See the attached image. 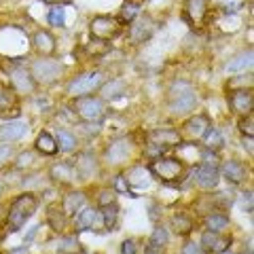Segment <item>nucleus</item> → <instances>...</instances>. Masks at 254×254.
Masks as SVG:
<instances>
[{
  "mask_svg": "<svg viewBox=\"0 0 254 254\" xmlns=\"http://www.w3.org/2000/svg\"><path fill=\"white\" fill-rule=\"evenodd\" d=\"M38 208V199L32 193H23L19 197H15L9 214H6V222H4V229L9 233H17L19 229L26 225V222L34 216V212Z\"/></svg>",
  "mask_w": 254,
  "mask_h": 254,
  "instance_id": "obj_1",
  "label": "nucleus"
},
{
  "mask_svg": "<svg viewBox=\"0 0 254 254\" xmlns=\"http://www.w3.org/2000/svg\"><path fill=\"white\" fill-rule=\"evenodd\" d=\"M197 106V93L193 89V85L187 81H176L172 83L170 91H168V110L172 115L182 117L193 113Z\"/></svg>",
  "mask_w": 254,
  "mask_h": 254,
  "instance_id": "obj_2",
  "label": "nucleus"
},
{
  "mask_svg": "<svg viewBox=\"0 0 254 254\" xmlns=\"http://www.w3.org/2000/svg\"><path fill=\"white\" fill-rule=\"evenodd\" d=\"M148 172L150 176L161 180L163 185H178L182 176H185V165L176 157H159L150 161Z\"/></svg>",
  "mask_w": 254,
  "mask_h": 254,
  "instance_id": "obj_3",
  "label": "nucleus"
},
{
  "mask_svg": "<svg viewBox=\"0 0 254 254\" xmlns=\"http://www.w3.org/2000/svg\"><path fill=\"white\" fill-rule=\"evenodd\" d=\"M30 74H32V78H34L36 85L49 87L64 74V64L60 60H53V58L34 60L32 66H30Z\"/></svg>",
  "mask_w": 254,
  "mask_h": 254,
  "instance_id": "obj_4",
  "label": "nucleus"
},
{
  "mask_svg": "<svg viewBox=\"0 0 254 254\" xmlns=\"http://www.w3.org/2000/svg\"><path fill=\"white\" fill-rule=\"evenodd\" d=\"M74 115L85 123H100L106 117V102L93 95H83V98H74L72 102Z\"/></svg>",
  "mask_w": 254,
  "mask_h": 254,
  "instance_id": "obj_5",
  "label": "nucleus"
},
{
  "mask_svg": "<svg viewBox=\"0 0 254 254\" xmlns=\"http://www.w3.org/2000/svg\"><path fill=\"white\" fill-rule=\"evenodd\" d=\"M102 85H104V74L100 70H91V72H83L74 76L68 83L66 93L70 98H83V95H91L93 91H98Z\"/></svg>",
  "mask_w": 254,
  "mask_h": 254,
  "instance_id": "obj_6",
  "label": "nucleus"
},
{
  "mask_svg": "<svg viewBox=\"0 0 254 254\" xmlns=\"http://www.w3.org/2000/svg\"><path fill=\"white\" fill-rule=\"evenodd\" d=\"M121 28L123 23L119 21V17H113V15H98L89 21V32H91V38L95 41H113L121 34Z\"/></svg>",
  "mask_w": 254,
  "mask_h": 254,
  "instance_id": "obj_7",
  "label": "nucleus"
},
{
  "mask_svg": "<svg viewBox=\"0 0 254 254\" xmlns=\"http://www.w3.org/2000/svg\"><path fill=\"white\" fill-rule=\"evenodd\" d=\"M133 148H136V144H133V138L131 136H121V138L110 140L108 146L104 148L106 163H110V165H121V163H125L127 159L133 155Z\"/></svg>",
  "mask_w": 254,
  "mask_h": 254,
  "instance_id": "obj_8",
  "label": "nucleus"
},
{
  "mask_svg": "<svg viewBox=\"0 0 254 254\" xmlns=\"http://www.w3.org/2000/svg\"><path fill=\"white\" fill-rule=\"evenodd\" d=\"M155 28H157L155 19L146 13L144 15L140 13L138 17L129 23V43L131 45H142V43L150 41V36L155 34Z\"/></svg>",
  "mask_w": 254,
  "mask_h": 254,
  "instance_id": "obj_9",
  "label": "nucleus"
},
{
  "mask_svg": "<svg viewBox=\"0 0 254 254\" xmlns=\"http://www.w3.org/2000/svg\"><path fill=\"white\" fill-rule=\"evenodd\" d=\"M210 127H212V121L208 115H195V117H189L187 121L182 123V129L178 133H180V138L195 142V140H201Z\"/></svg>",
  "mask_w": 254,
  "mask_h": 254,
  "instance_id": "obj_10",
  "label": "nucleus"
},
{
  "mask_svg": "<svg viewBox=\"0 0 254 254\" xmlns=\"http://www.w3.org/2000/svg\"><path fill=\"white\" fill-rule=\"evenodd\" d=\"M182 17L190 28H199L208 17V0H185Z\"/></svg>",
  "mask_w": 254,
  "mask_h": 254,
  "instance_id": "obj_11",
  "label": "nucleus"
},
{
  "mask_svg": "<svg viewBox=\"0 0 254 254\" xmlns=\"http://www.w3.org/2000/svg\"><path fill=\"white\" fill-rule=\"evenodd\" d=\"M19 117V95L13 87L0 85V119Z\"/></svg>",
  "mask_w": 254,
  "mask_h": 254,
  "instance_id": "obj_12",
  "label": "nucleus"
},
{
  "mask_svg": "<svg viewBox=\"0 0 254 254\" xmlns=\"http://www.w3.org/2000/svg\"><path fill=\"white\" fill-rule=\"evenodd\" d=\"M229 106H231V113L240 117L252 113V108H254L252 89H233L229 93Z\"/></svg>",
  "mask_w": 254,
  "mask_h": 254,
  "instance_id": "obj_13",
  "label": "nucleus"
},
{
  "mask_svg": "<svg viewBox=\"0 0 254 254\" xmlns=\"http://www.w3.org/2000/svg\"><path fill=\"white\" fill-rule=\"evenodd\" d=\"M218 172H220V178L227 180L231 187L242 185V182L246 180V176H248V170H246V165L242 161H237V159H229V161H225L218 168Z\"/></svg>",
  "mask_w": 254,
  "mask_h": 254,
  "instance_id": "obj_14",
  "label": "nucleus"
},
{
  "mask_svg": "<svg viewBox=\"0 0 254 254\" xmlns=\"http://www.w3.org/2000/svg\"><path fill=\"white\" fill-rule=\"evenodd\" d=\"M49 178H51V182H55V185L68 187V185H72L74 180H78V174L74 170V163L58 161V163H53L49 168Z\"/></svg>",
  "mask_w": 254,
  "mask_h": 254,
  "instance_id": "obj_15",
  "label": "nucleus"
},
{
  "mask_svg": "<svg viewBox=\"0 0 254 254\" xmlns=\"http://www.w3.org/2000/svg\"><path fill=\"white\" fill-rule=\"evenodd\" d=\"M32 47L41 58H51L58 49V41L49 30H36L34 36H32Z\"/></svg>",
  "mask_w": 254,
  "mask_h": 254,
  "instance_id": "obj_16",
  "label": "nucleus"
},
{
  "mask_svg": "<svg viewBox=\"0 0 254 254\" xmlns=\"http://www.w3.org/2000/svg\"><path fill=\"white\" fill-rule=\"evenodd\" d=\"M195 182H197V187L203 189V190H214L218 187V182H220V172L216 165H205L201 163L199 168L195 170Z\"/></svg>",
  "mask_w": 254,
  "mask_h": 254,
  "instance_id": "obj_17",
  "label": "nucleus"
},
{
  "mask_svg": "<svg viewBox=\"0 0 254 254\" xmlns=\"http://www.w3.org/2000/svg\"><path fill=\"white\" fill-rule=\"evenodd\" d=\"M28 133V121L23 119H9L0 125V142H17Z\"/></svg>",
  "mask_w": 254,
  "mask_h": 254,
  "instance_id": "obj_18",
  "label": "nucleus"
},
{
  "mask_svg": "<svg viewBox=\"0 0 254 254\" xmlns=\"http://www.w3.org/2000/svg\"><path fill=\"white\" fill-rule=\"evenodd\" d=\"M74 170H76V174H78V178H81V180H89V178H93L95 174L100 172L98 159H95V155L89 153V150H85V153H78L76 155Z\"/></svg>",
  "mask_w": 254,
  "mask_h": 254,
  "instance_id": "obj_19",
  "label": "nucleus"
},
{
  "mask_svg": "<svg viewBox=\"0 0 254 254\" xmlns=\"http://www.w3.org/2000/svg\"><path fill=\"white\" fill-rule=\"evenodd\" d=\"M11 87L15 89V93H34L36 91V83H34V78H32L30 74V70L26 68H15L13 72H11Z\"/></svg>",
  "mask_w": 254,
  "mask_h": 254,
  "instance_id": "obj_20",
  "label": "nucleus"
},
{
  "mask_svg": "<svg viewBox=\"0 0 254 254\" xmlns=\"http://www.w3.org/2000/svg\"><path fill=\"white\" fill-rule=\"evenodd\" d=\"M229 244H231V237H225L220 233H214V231H205L201 235V250L208 252V254H220L229 248Z\"/></svg>",
  "mask_w": 254,
  "mask_h": 254,
  "instance_id": "obj_21",
  "label": "nucleus"
},
{
  "mask_svg": "<svg viewBox=\"0 0 254 254\" xmlns=\"http://www.w3.org/2000/svg\"><path fill=\"white\" fill-rule=\"evenodd\" d=\"M148 142L159 146H165V148H172V146H180V133L178 129H172V127H161V129H153L148 133Z\"/></svg>",
  "mask_w": 254,
  "mask_h": 254,
  "instance_id": "obj_22",
  "label": "nucleus"
},
{
  "mask_svg": "<svg viewBox=\"0 0 254 254\" xmlns=\"http://www.w3.org/2000/svg\"><path fill=\"white\" fill-rule=\"evenodd\" d=\"M98 91H100L102 102H115V100L123 98V95L127 93V83L123 81V78H110V81L102 85Z\"/></svg>",
  "mask_w": 254,
  "mask_h": 254,
  "instance_id": "obj_23",
  "label": "nucleus"
},
{
  "mask_svg": "<svg viewBox=\"0 0 254 254\" xmlns=\"http://www.w3.org/2000/svg\"><path fill=\"white\" fill-rule=\"evenodd\" d=\"M98 218H100V210L85 205L83 210H78L74 214V227H76V231H91V229L95 227V222H98Z\"/></svg>",
  "mask_w": 254,
  "mask_h": 254,
  "instance_id": "obj_24",
  "label": "nucleus"
},
{
  "mask_svg": "<svg viewBox=\"0 0 254 254\" xmlns=\"http://www.w3.org/2000/svg\"><path fill=\"white\" fill-rule=\"evenodd\" d=\"M252 58H254V51H252V47H248V49H244V51H240L235 55L233 60H229V64H227V72H231V74H235V72H246V70H252Z\"/></svg>",
  "mask_w": 254,
  "mask_h": 254,
  "instance_id": "obj_25",
  "label": "nucleus"
},
{
  "mask_svg": "<svg viewBox=\"0 0 254 254\" xmlns=\"http://www.w3.org/2000/svg\"><path fill=\"white\" fill-rule=\"evenodd\" d=\"M85 201H87V197H85L83 190H72V193H68L66 197H64L62 210L66 212L68 216H74L78 210H83V208H85Z\"/></svg>",
  "mask_w": 254,
  "mask_h": 254,
  "instance_id": "obj_26",
  "label": "nucleus"
},
{
  "mask_svg": "<svg viewBox=\"0 0 254 254\" xmlns=\"http://www.w3.org/2000/svg\"><path fill=\"white\" fill-rule=\"evenodd\" d=\"M55 142H58V150H62V153H74L76 146H78V140L72 131H68V129H60L58 127V131H55Z\"/></svg>",
  "mask_w": 254,
  "mask_h": 254,
  "instance_id": "obj_27",
  "label": "nucleus"
},
{
  "mask_svg": "<svg viewBox=\"0 0 254 254\" xmlns=\"http://www.w3.org/2000/svg\"><path fill=\"white\" fill-rule=\"evenodd\" d=\"M168 240H170L168 229H165L163 225H157L153 229V235H150V240H148L146 254H157V250H161L163 246H168Z\"/></svg>",
  "mask_w": 254,
  "mask_h": 254,
  "instance_id": "obj_28",
  "label": "nucleus"
},
{
  "mask_svg": "<svg viewBox=\"0 0 254 254\" xmlns=\"http://www.w3.org/2000/svg\"><path fill=\"white\" fill-rule=\"evenodd\" d=\"M47 222H49V227L53 231L62 233L68 225V214L62 210V205H51L49 212H47Z\"/></svg>",
  "mask_w": 254,
  "mask_h": 254,
  "instance_id": "obj_29",
  "label": "nucleus"
},
{
  "mask_svg": "<svg viewBox=\"0 0 254 254\" xmlns=\"http://www.w3.org/2000/svg\"><path fill=\"white\" fill-rule=\"evenodd\" d=\"M34 148H36L41 155H45V157H51V155L58 153V142H55V138L51 136L49 131H41V133H38V136H36Z\"/></svg>",
  "mask_w": 254,
  "mask_h": 254,
  "instance_id": "obj_30",
  "label": "nucleus"
},
{
  "mask_svg": "<svg viewBox=\"0 0 254 254\" xmlns=\"http://www.w3.org/2000/svg\"><path fill=\"white\" fill-rule=\"evenodd\" d=\"M150 172H148V168H142V165H136V168H131L129 172L125 174V178H127V182H129V187H138V189H142V187H148L150 185Z\"/></svg>",
  "mask_w": 254,
  "mask_h": 254,
  "instance_id": "obj_31",
  "label": "nucleus"
},
{
  "mask_svg": "<svg viewBox=\"0 0 254 254\" xmlns=\"http://www.w3.org/2000/svg\"><path fill=\"white\" fill-rule=\"evenodd\" d=\"M172 229H174V233L176 235H182V237H187L193 233V229H195V222L190 216H187V214H174L172 216Z\"/></svg>",
  "mask_w": 254,
  "mask_h": 254,
  "instance_id": "obj_32",
  "label": "nucleus"
},
{
  "mask_svg": "<svg viewBox=\"0 0 254 254\" xmlns=\"http://www.w3.org/2000/svg\"><path fill=\"white\" fill-rule=\"evenodd\" d=\"M203 222H205V229H208V231H214V233H222L229 225H231L229 216H227V214H222V212H212V214H208Z\"/></svg>",
  "mask_w": 254,
  "mask_h": 254,
  "instance_id": "obj_33",
  "label": "nucleus"
},
{
  "mask_svg": "<svg viewBox=\"0 0 254 254\" xmlns=\"http://www.w3.org/2000/svg\"><path fill=\"white\" fill-rule=\"evenodd\" d=\"M140 13H142V2L140 0H125L121 11H119V21L121 23H131Z\"/></svg>",
  "mask_w": 254,
  "mask_h": 254,
  "instance_id": "obj_34",
  "label": "nucleus"
},
{
  "mask_svg": "<svg viewBox=\"0 0 254 254\" xmlns=\"http://www.w3.org/2000/svg\"><path fill=\"white\" fill-rule=\"evenodd\" d=\"M100 218H102V222H104V227L108 229V231H115L117 225H119V205L110 203V205L100 208Z\"/></svg>",
  "mask_w": 254,
  "mask_h": 254,
  "instance_id": "obj_35",
  "label": "nucleus"
},
{
  "mask_svg": "<svg viewBox=\"0 0 254 254\" xmlns=\"http://www.w3.org/2000/svg\"><path fill=\"white\" fill-rule=\"evenodd\" d=\"M201 140H203V148L214 150V153H218V150L225 146V138H222V133L216 129V127H210Z\"/></svg>",
  "mask_w": 254,
  "mask_h": 254,
  "instance_id": "obj_36",
  "label": "nucleus"
},
{
  "mask_svg": "<svg viewBox=\"0 0 254 254\" xmlns=\"http://www.w3.org/2000/svg\"><path fill=\"white\" fill-rule=\"evenodd\" d=\"M58 252L60 254H76L81 252V244H78L76 235H66L58 242Z\"/></svg>",
  "mask_w": 254,
  "mask_h": 254,
  "instance_id": "obj_37",
  "label": "nucleus"
},
{
  "mask_svg": "<svg viewBox=\"0 0 254 254\" xmlns=\"http://www.w3.org/2000/svg\"><path fill=\"white\" fill-rule=\"evenodd\" d=\"M47 21H49L51 26H55V28H64V26H66V9H64V4L51 6L49 15H47Z\"/></svg>",
  "mask_w": 254,
  "mask_h": 254,
  "instance_id": "obj_38",
  "label": "nucleus"
},
{
  "mask_svg": "<svg viewBox=\"0 0 254 254\" xmlns=\"http://www.w3.org/2000/svg\"><path fill=\"white\" fill-rule=\"evenodd\" d=\"M237 129H240L242 136H248V138H254V115L248 113L240 117V121H237Z\"/></svg>",
  "mask_w": 254,
  "mask_h": 254,
  "instance_id": "obj_39",
  "label": "nucleus"
},
{
  "mask_svg": "<svg viewBox=\"0 0 254 254\" xmlns=\"http://www.w3.org/2000/svg\"><path fill=\"white\" fill-rule=\"evenodd\" d=\"M113 189H115V193L129 195V197H138V195L131 190L129 182H127V178H125V174H117V176H115V182H113Z\"/></svg>",
  "mask_w": 254,
  "mask_h": 254,
  "instance_id": "obj_40",
  "label": "nucleus"
},
{
  "mask_svg": "<svg viewBox=\"0 0 254 254\" xmlns=\"http://www.w3.org/2000/svg\"><path fill=\"white\" fill-rule=\"evenodd\" d=\"M110 203H117L115 189H102L100 195H98V205L100 208H104V205H110Z\"/></svg>",
  "mask_w": 254,
  "mask_h": 254,
  "instance_id": "obj_41",
  "label": "nucleus"
},
{
  "mask_svg": "<svg viewBox=\"0 0 254 254\" xmlns=\"http://www.w3.org/2000/svg\"><path fill=\"white\" fill-rule=\"evenodd\" d=\"M13 155H15V146L11 142H2V144H0V165L9 163L13 159Z\"/></svg>",
  "mask_w": 254,
  "mask_h": 254,
  "instance_id": "obj_42",
  "label": "nucleus"
},
{
  "mask_svg": "<svg viewBox=\"0 0 254 254\" xmlns=\"http://www.w3.org/2000/svg\"><path fill=\"white\" fill-rule=\"evenodd\" d=\"M214 199H216L222 208H231V203L235 199V195H233V190H222V193H216L214 195Z\"/></svg>",
  "mask_w": 254,
  "mask_h": 254,
  "instance_id": "obj_43",
  "label": "nucleus"
},
{
  "mask_svg": "<svg viewBox=\"0 0 254 254\" xmlns=\"http://www.w3.org/2000/svg\"><path fill=\"white\" fill-rule=\"evenodd\" d=\"M34 163V155L32 153H19V157H17V163H15V168L17 170H23V168H30V165Z\"/></svg>",
  "mask_w": 254,
  "mask_h": 254,
  "instance_id": "obj_44",
  "label": "nucleus"
},
{
  "mask_svg": "<svg viewBox=\"0 0 254 254\" xmlns=\"http://www.w3.org/2000/svg\"><path fill=\"white\" fill-rule=\"evenodd\" d=\"M100 43H102V41H95V38H93L91 45H89V49H87V51L93 53V55H102V53H106V51L110 49V45H108V43H104V45H100Z\"/></svg>",
  "mask_w": 254,
  "mask_h": 254,
  "instance_id": "obj_45",
  "label": "nucleus"
},
{
  "mask_svg": "<svg viewBox=\"0 0 254 254\" xmlns=\"http://www.w3.org/2000/svg\"><path fill=\"white\" fill-rule=\"evenodd\" d=\"M121 254H138V244L136 240H125L121 244Z\"/></svg>",
  "mask_w": 254,
  "mask_h": 254,
  "instance_id": "obj_46",
  "label": "nucleus"
},
{
  "mask_svg": "<svg viewBox=\"0 0 254 254\" xmlns=\"http://www.w3.org/2000/svg\"><path fill=\"white\" fill-rule=\"evenodd\" d=\"M182 254H205V252L201 250V246H199V244L187 242L185 246H182Z\"/></svg>",
  "mask_w": 254,
  "mask_h": 254,
  "instance_id": "obj_47",
  "label": "nucleus"
},
{
  "mask_svg": "<svg viewBox=\"0 0 254 254\" xmlns=\"http://www.w3.org/2000/svg\"><path fill=\"white\" fill-rule=\"evenodd\" d=\"M78 127H81V131H85L87 136H91V133L93 136H98L100 129H102L100 123H85V125H78Z\"/></svg>",
  "mask_w": 254,
  "mask_h": 254,
  "instance_id": "obj_48",
  "label": "nucleus"
},
{
  "mask_svg": "<svg viewBox=\"0 0 254 254\" xmlns=\"http://www.w3.org/2000/svg\"><path fill=\"white\" fill-rule=\"evenodd\" d=\"M41 185V176H38V174H32V176H26L23 178V187H38Z\"/></svg>",
  "mask_w": 254,
  "mask_h": 254,
  "instance_id": "obj_49",
  "label": "nucleus"
},
{
  "mask_svg": "<svg viewBox=\"0 0 254 254\" xmlns=\"http://www.w3.org/2000/svg\"><path fill=\"white\" fill-rule=\"evenodd\" d=\"M242 144H244V148L248 150V155L252 157L254 155V148H252V138H248V136H242Z\"/></svg>",
  "mask_w": 254,
  "mask_h": 254,
  "instance_id": "obj_50",
  "label": "nucleus"
},
{
  "mask_svg": "<svg viewBox=\"0 0 254 254\" xmlns=\"http://www.w3.org/2000/svg\"><path fill=\"white\" fill-rule=\"evenodd\" d=\"M242 201H244V205L248 203V210H252V190H250V189L242 193Z\"/></svg>",
  "mask_w": 254,
  "mask_h": 254,
  "instance_id": "obj_51",
  "label": "nucleus"
},
{
  "mask_svg": "<svg viewBox=\"0 0 254 254\" xmlns=\"http://www.w3.org/2000/svg\"><path fill=\"white\" fill-rule=\"evenodd\" d=\"M6 254H30V248L28 246H17V248H11Z\"/></svg>",
  "mask_w": 254,
  "mask_h": 254,
  "instance_id": "obj_52",
  "label": "nucleus"
},
{
  "mask_svg": "<svg viewBox=\"0 0 254 254\" xmlns=\"http://www.w3.org/2000/svg\"><path fill=\"white\" fill-rule=\"evenodd\" d=\"M43 2H47V4H51V6H58V4H68L70 0H43Z\"/></svg>",
  "mask_w": 254,
  "mask_h": 254,
  "instance_id": "obj_53",
  "label": "nucleus"
},
{
  "mask_svg": "<svg viewBox=\"0 0 254 254\" xmlns=\"http://www.w3.org/2000/svg\"><path fill=\"white\" fill-rule=\"evenodd\" d=\"M220 254H233V252H229V250H225V252H220Z\"/></svg>",
  "mask_w": 254,
  "mask_h": 254,
  "instance_id": "obj_54",
  "label": "nucleus"
},
{
  "mask_svg": "<svg viewBox=\"0 0 254 254\" xmlns=\"http://www.w3.org/2000/svg\"><path fill=\"white\" fill-rule=\"evenodd\" d=\"M0 193H2V182H0Z\"/></svg>",
  "mask_w": 254,
  "mask_h": 254,
  "instance_id": "obj_55",
  "label": "nucleus"
},
{
  "mask_svg": "<svg viewBox=\"0 0 254 254\" xmlns=\"http://www.w3.org/2000/svg\"><path fill=\"white\" fill-rule=\"evenodd\" d=\"M248 254H252V250H248Z\"/></svg>",
  "mask_w": 254,
  "mask_h": 254,
  "instance_id": "obj_56",
  "label": "nucleus"
}]
</instances>
